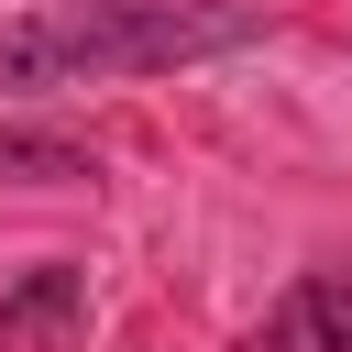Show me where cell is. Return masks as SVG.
I'll use <instances>...</instances> for the list:
<instances>
[{"label":"cell","instance_id":"3957f363","mask_svg":"<svg viewBox=\"0 0 352 352\" xmlns=\"http://www.w3.org/2000/svg\"><path fill=\"white\" fill-rule=\"evenodd\" d=\"M88 319V264H33L22 286H0V352L22 341H66Z\"/></svg>","mask_w":352,"mask_h":352},{"label":"cell","instance_id":"7a4b0ae2","mask_svg":"<svg viewBox=\"0 0 352 352\" xmlns=\"http://www.w3.org/2000/svg\"><path fill=\"white\" fill-rule=\"evenodd\" d=\"M242 352H352V253L308 264V275L242 330Z\"/></svg>","mask_w":352,"mask_h":352},{"label":"cell","instance_id":"6da1fadb","mask_svg":"<svg viewBox=\"0 0 352 352\" xmlns=\"http://www.w3.org/2000/svg\"><path fill=\"white\" fill-rule=\"evenodd\" d=\"M264 0H33L0 11V88H110L264 44Z\"/></svg>","mask_w":352,"mask_h":352},{"label":"cell","instance_id":"277c9868","mask_svg":"<svg viewBox=\"0 0 352 352\" xmlns=\"http://www.w3.org/2000/svg\"><path fill=\"white\" fill-rule=\"evenodd\" d=\"M0 187H99V154L55 121H11L0 110Z\"/></svg>","mask_w":352,"mask_h":352}]
</instances>
